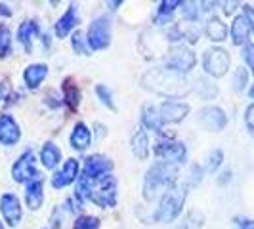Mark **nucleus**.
Instances as JSON below:
<instances>
[{
	"instance_id": "obj_1",
	"label": "nucleus",
	"mask_w": 254,
	"mask_h": 229,
	"mask_svg": "<svg viewBox=\"0 0 254 229\" xmlns=\"http://www.w3.org/2000/svg\"><path fill=\"white\" fill-rule=\"evenodd\" d=\"M141 84L155 94L168 96V98H182L191 90L186 76L176 71H170L166 67H157V69L147 71L141 78Z\"/></svg>"
},
{
	"instance_id": "obj_2",
	"label": "nucleus",
	"mask_w": 254,
	"mask_h": 229,
	"mask_svg": "<svg viewBox=\"0 0 254 229\" xmlns=\"http://www.w3.org/2000/svg\"><path fill=\"white\" fill-rule=\"evenodd\" d=\"M80 199L86 197L92 203H96L102 208L115 206L117 203V179L111 174H105L98 179H82L78 178V193Z\"/></svg>"
},
{
	"instance_id": "obj_3",
	"label": "nucleus",
	"mask_w": 254,
	"mask_h": 229,
	"mask_svg": "<svg viewBox=\"0 0 254 229\" xmlns=\"http://www.w3.org/2000/svg\"><path fill=\"white\" fill-rule=\"evenodd\" d=\"M178 178V168L176 165H168V163H157L153 165L143 179V197L147 201H153L163 189L172 187V183Z\"/></svg>"
},
{
	"instance_id": "obj_4",
	"label": "nucleus",
	"mask_w": 254,
	"mask_h": 229,
	"mask_svg": "<svg viewBox=\"0 0 254 229\" xmlns=\"http://www.w3.org/2000/svg\"><path fill=\"white\" fill-rule=\"evenodd\" d=\"M186 197H188V185H176V187L168 189L159 203L155 220L157 222H174L184 208Z\"/></svg>"
},
{
	"instance_id": "obj_5",
	"label": "nucleus",
	"mask_w": 254,
	"mask_h": 229,
	"mask_svg": "<svg viewBox=\"0 0 254 229\" xmlns=\"http://www.w3.org/2000/svg\"><path fill=\"white\" fill-rule=\"evenodd\" d=\"M165 63H166V69L184 75V73H190L191 69L195 67V54L190 48L176 46V48H172V50L166 54Z\"/></svg>"
},
{
	"instance_id": "obj_6",
	"label": "nucleus",
	"mask_w": 254,
	"mask_h": 229,
	"mask_svg": "<svg viewBox=\"0 0 254 229\" xmlns=\"http://www.w3.org/2000/svg\"><path fill=\"white\" fill-rule=\"evenodd\" d=\"M204 71L210 76H224L229 69V54L222 48H210L204 52L203 57Z\"/></svg>"
},
{
	"instance_id": "obj_7",
	"label": "nucleus",
	"mask_w": 254,
	"mask_h": 229,
	"mask_svg": "<svg viewBox=\"0 0 254 229\" xmlns=\"http://www.w3.org/2000/svg\"><path fill=\"white\" fill-rule=\"evenodd\" d=\"M88 44L92 50H103L111 42V23L107 17H98L88 29Z\"/></svg>"
},
{
	"instance_id": "obj_8",
	"label": "nucleus",
	"mask_w": 254,
	"mask_h": 229,
	"mask_svg": "<svg viewBox=\"0 0 254 229\" xmlns=\"http://www.w3.org/2000/svg\"><path fill=\"white\" fill-rule=\"evenodd\" d=\"M155 155L159 159H163L165 163H168V165H178V163L186 161L188 151H186L184 143H178V141H161L155 147Z\"/></svg>"
},
{
	"instance_id": "obj_9",
	"label": "nucleus",
	"mask_w": 254,
	"mask_h": 229,
	"mask_svg": "<svg viewBox=\"0 0 254 229\" xmlns=\"http://www.w3.org/2000/svg\"><path fill=\"white\" fill-rule=\"evenodd\" d=\"M111 168H113V163L109 159H105L102 155H92V157H88L84 161V170H82V176L80 178L92 181V179H98L102 178V176H105Z\"/></svg>"
},
{
	"instance_id": "obj_10",
	"label": "nucleus",
	"mask_w": 254,
	"mask_h": 229,
	"mask_svg": "<svg viewBox=\"0 0 254 229\" xmlns=\"http://www.w3.org/2000/svg\"><path fill=\"white\" fill-rule=\"evenodd\" d=\"M12 176L15 181H33L37 179V168H35V155L31 151L23 153L17 163L12 166Z\"/></svg>"
},
{
	"instance_id": "obj_11",
	"label": "nucleus",
	"mask_w": 254,
	"mask_h": 229,
	"mask_svg": "<svg viewBox=\"0 0 254 229\" xmlns=\"http://www.w3.org/2000/svg\"><path fill=\"white\" fill-rule=\"evenodd\" d=\"M0 210H2L4 220L8 222V226L15 228L21 222V204H19V199L15 195H12V193L2 195V199H0Z\"/></svg>"
},
{
	"instance_id": "obj_12",
	"label": "nucleus",
	"mask_w": 254,
	"mask_h": 229,
	"mask_svg": "<svg viewBox=\"0 0 254 229\" xmlns=\"http://www.w3.org/2000/svg\"><path fill=\"white\" fill-rule=\"evenodd\" d=\"M199 122L206 130L220 132V130L226 128L228 118H226V113L220 107H204V109H201V113H199Z\"/></svg>"
},
{
	"instance_id": "obj_13",
	"label": "nucleus",
	"mask_w": 254,
	"mask_h": 229,
	"mask_svg": "<svg viewBox=\"0 0 254 229\" xmlns=\"http://www.w3.org/2000/svg\"><path fill=\"white\" fill-rule=\"evenodd\" d=\"M163 122H180L182 118H186V114L190 113V105L182 102H174V100H168L161 105L159 109Z\"/></svg>"
},
{
	"instance_id": "obj_14",
	"label": "nucleus",
	"mask_w": 254,
	"mask_h": 229,
	"mask_svg": "<svg viewBox=\"0 0 254 229\" xmlns=\"http://www.w3.org/2000/svg\"><path fill=\"white\" fill-rule=\"evenodd\" d=\"M76 178H78V163H76L75 159H69V161H65L64 168L54 174L52 185H54L56 189H62V187L71 185Z\"/></svg>"
},
{
	"instance_id": "obj_15",
	"label": "nucleus",
	"mask_w": 254,
	"mask_h": 229,
	"mask_svg": "<svg viewBox=\"0 0 254 229\" xmlns=\"http://www.w3.org/2000/svg\"><path fill=\"white\" fill-rule=\"evenodd\" d=\"M21 138V130L17 126V122L13 120L10 114H2L0 116V143L2 145H13Z\"/></svg>"
},
{
	"instance_id": "obj_16",
	"label": "nucleus",
	"mask_w": 254,
	"mask_h": 229,
	"mask_svg": "<svg viewBox=\"0 0 254 229\" xmlns=\"http://www.w3.org/2000/svg\"><path fill=\"white\" fill-rule=\"evenodd\" d=\"M25 201L31 210H38V208L42 206V201H44V187H42V179L40 178L33 179V181L27 183Z\"/></svg>"
},
{
	"instance_id": "obj_17",
	"label": "nucleus",
	"mask_w": 254,
	"mask_h": 229,
	"mask_svg": "<svg viewBox=\"0 0 254 229\" xmlns=\"http://www.w3.org/2000/svg\"><path fill=\"white\" fill-rule=\"evenodd\" d=\"M78 23V8L75 4L69 6V10L60 17V21L56 23V35L60 38H64L69 35V31Z\"/></svg>"
},
{
	"instance_id": "obj_18",
	"label": "nucleus",
	"mask_w": 254,
	"mask_h": 229,
	"mask_svg": "<svg viewBox=\"0 0 254 229\" xmlns=\"http://www.w3.org/2000/svg\"><path fill=\"white\" fill-rule=\"evenodd\" d=\"M48 75V67L42 63H35V65H29L23 73V78H25V84L31 90H35L40 86V82L46 78Z\"/></svg>"
},
{
	"instance_id": "obj_19",
	"label": "nucleus",
	"mask_w": 254,
	"mask_h": 229,
	"mask_svg": "<svg viewBox=\"0 0 254 229\" xmlns=\"http://www.w3.org/2000/svg\"><path fill=\"white\" fill-rule=\"evenodd\" d=\"M249 33H251V25H249L247 17L245 15H237L233 19V25H231V40H233V44H237V46L247 44Z\"/></svg>"
},
{
	"instance_id": "obj_20",
	"label": "nucleus",
	"mask_w": 254,
	"mask_h": 229,
	"mask_svg": "<svg viewBox=\"0 0 254 229\" xmlns=\"http://www.w3.org/2000/svg\"><path fill=\"white\" fill-rule=\"evenodd\" d=\"M90 140H92V134L86 124L78 122L73 128V134H71V145L73 149H78V151H84L86 147L90 145Z\"/></svg>"
},
{
	"instance_id": "obj_21",
	"label": "nucleus",
	"mask_w": 254,
	"mask_h": 229,
	"mask_svg": "<svg viewBox=\"0 0 254 229\" xmlns=\"http://www.w3.org/2000/svg\"><path fill=\"white\" fill-rule=\"evenodd\" d=\"M141 120H143V126L151 128L155 132H163V118L161 113L153 107V105H143V111H141Z\"/></svg>"
},
{
	"instance_id": "obj_22",
	"label": "nucleus",
	"mask_w": 254,
	"mask_h": 229,
	"mask_svg": "<svg viewBox=\"0 0 254 229\" xmlns=\"http://www.w3.org/2000/svg\"><path fill=\"white\" fill-rule=\"evenodd\" d=\"M132 153L136 155L138 161H145L147 155H149V141L143 130H138L134 136H132Z\"/></svg>"
},
{
	"instance_id": "obj_23",
	"label": "nucleus",
	"mask_w": 254,
	"mask_h": 229,
	"mask_svg": "<svg viewBox=\"0 0 254 229\" xmlns=\"http://www.w3.org/2000/svg\"><path fill=\"white\" fill-rule=\"evenodd\" d=\"M206 35H208V38L212 42H222V40H226V37H228V27L224 25L218 17H212L206 23Z\"/></svg>"
},
{
	"instance_id": "obj_24",
	"label": "nucleus",
	"mask_w": 254,
	"mask_h": 229,
	"mask_svg": "<svg viewBox=\"0 0 254 229\" xmlns=\"http://www.w3.org/2000/svg\"><path fill=\"white\" fill-rule=\"evenodd\" d=\"M37 31H38V25L33 19L31 21H23L19 25V29H17V38H19V42L27 48V52L31 50V40L37 35Z\"/></svg>"
},
{
	"instance_id": "obj_25",
	"label": "nucleus",
	"mask_w": 254,
	"mask_h": 229,
	"mask_svg": "<svg viewBox=\"0 0 254 229\" xmlns=\"http://www.w3.org/2000/svg\"><path fill=\"white\" fill-rule=\"evenodd\" d=\"M60 159H62V153H60V149H58L54 143H46V145L42 147V151H40V161H42L44 168H54V166L60 163Z\"/></svg>"
},
{
	"instance_id": "obj_26",
	"label": "nucleus",
	"mask_w": 254,
	"mask_h": 229,
	"mask_svg": "<svg viewBox=\"0 0 254 229\" xmlns=\"http://www.w3.org/2000/svg\"><path fill=\"white\" fill-rule=\"evenodd\" d=\"M64 98L65 102H67V105H69V109H76L78 107V88H76L75 84H73V80L71 78H67L64 82Z\"/></svg>"
},
{
	"instance_id": "obj_27",
	"label": "nucleus",
	"mask_w": 254,
	"mask_h": 229,
	"mask_svg": "<svg viewBox=\"0 0 254 229\" xmlns=\"http://www.w3.org/2000/svg\"><path fill=\"white\" fill-rule=\"evenodd\" d=\"M12 84L6 75H0V111L12 103Z\"/></svg>"
},
{
	"instance_id": "obj_28",
	"label": "nucleus",
	"mask_w": 254,
	"mask_h": 229,
	"mask_svg": "<svg viewBox=\"0 0 254 229\" xmlns=\"http://www.w3.org/2000/svg\"><path fill=\"white\" fill-rule=\"evenodd\" d=\"M12 46V33L6 25H0V57H4Z\"/></svg>"
},
{
	"instance_id": "obj_29",
	"label": "nucleus",
	"mask_w": 254,
	"mask_h": 229,
	"mask_svg": "<svg viewBox=\"0 0 254 229\" xmlns=\"http://www.w3.org/2000/svg\"><path fill=\"white\" fill-rule=\"evenodd\" d=\"M182 6V2L178 0H168V2H161V8H159V17H157V21H163V19H168L172 12Z\"/></svg>"
},
{
	"instance_id": "obj_30",
	"label": "nucleus",
	"mask_w": 254,
	"mask_h": 229,
	"mask_svg": "<svg viewBox=\"0 0 254 229\" xmlns=\"http://www.w3.org/2000/svg\"><path fill=\"white\" fill-rule=\"evenodd\" d=\"M100 228V220L92 216H80L75 220L73 229H98Z\"/></svg>"
},
{
	"instance_id": "obj_31",
	"label": "nucleus",
	"mask_w": 254,
	"mask_h": 229,
	"mask_svg": "<svg viewBox=\"0 0 254 229\" xmlns=\"http://www.w3.org/2000/svg\"><path fill=\"white\" fill-rule=\"evenodd\" d=\"M247 82H249V71L243 69V67L235 69V73H233V88L237 92H241L247 86Z\"/></svg>"
},
{
	"instance_id": "obj_32",
	"label": "nucleus",
	"mask_w": 254,
	"mask_h": 229,
	"mask_svg": "<svg viewBox=\"0 0 254 229\" xmlns=\"http://www.w3.org/2000/svg\"><path fill=\"white\" fill-rule=\"evenodd\" d=\"M222 161H224V153L216 149V151H212V155L208 157V163H206V170L208 172H216V168L222 165Z\"/></svg>"
},
{
	"instance_id": "obj_33",
	"label": "nucleus",
	"mask_w": 254,
	"mask_h": 229,
	"mask_svg": "<svg viewBox=\"0 0 254 229\" xmlns=\"http://www.w3.org/2000/svg\"><path fill=\"white\" fill-rule=\"evenodd\" d=\"M243 59H245V63L249 65V69L254 71V44L251 42H247L245 46H243Z\"/></svg>"
},
{
	"instance_id": "obj_34",
	"label": "nucleus",
	"mask_w": 254,
	"mask_h": 229,
	"mask_svg": "<svg viewBox=\"0 0 254 229\" xmlns=\"http://www.w3.org/2000/svg\"><path fill=\"white\" fill-rule=\"evenodd\" d=\"M71 44H73V50L76 54H80V56H86V46H84V37H82V33H78L76 31L75 35H73V40H71Z\"/></svg>"
},
{
	"instance_id": "obj_35",
	"label": "nucleus",
	"mask_w": 254,
	"mask_h": 229,
	"mask_svg": "<svg viewBox=\"0 0 254 229\" xmlns=\"http://www.w3.org/2000/svg\"><path fill=\"white\" fill-rule=\"evenodd\" d=\"M184 17L186 19H197L199 17V10H197V2H184Z\"/></svg>"
},
{
	"instance_id": "obj_36",
	"label": "nucleus",
	"mask_w": 254,
	"mask_h": 229,
	"mask_svg": "<svg viewBox=\"0 0 254 229\" xmlns=\"http://www.w3.org/2000/svg\"><path fill=\"white\" fill-rule=\"evenodd\" d=\"M96 92H98V96H100V100H102V102L105 103V105H107L109 109H115L113 102H111V92H109V90L105 88V86H102V84H100V86L96 88Z\"/></svg>"
},
{
	"instance_id": "obj_37",
	"label": "nucleus",
	"mask_w": 254,
	"mask_h": 229,
	"mask_svg": "<svg viewBox=\"0 0 254 229\" xmlns=\"http://www.w3.org/2000/svg\"><path fill=\"white\" fill-rule=\"evenodd\" d=\"M245 124H247V128H249L251 132H254V103L247 107V113H245Z\"/></svg>"
},
{
	"instance_id": "obj_38",
	"label": "nucleus",
	"mask_w": 254,
	"mask_h": 229,
	"mask_svg": "<svg viewBox=\"0 0 254 229\" xmlns=\"http://www.w3.org/2000/svg\"><path fill=\"white\" fill-rule=\"evenodd\" d=\"M193 218H195V212H193V214H191V216L188 218V220H186L182 226H178V228H174V229H199L201 222H195Z\"/></svg>"
},
{
	"instance_id": "obj_39",
	"label": "nucleus",
	"mask_w": 254,
	"mask_h": 229,
	"mask_svg": "<svg viewBox=\"0 0 254 229\" xmlns=\"http://www.w3.org/2000/svg\"><path fill=\"white\" fill-rule=\"evenodd\" d=\"M233 229H254V222L253 220H235L233 224Z\"/></svg>"
},
{
	"instance_id": "obj_40",
	"label": "nucleus",
	"mask_w": 254,
	"mask_h": 229,
	"mask_svg": "<svg viewBox=\"0 0 254 229\" xmlns=\"http://www.w3.org/2000/svg\"><path fill=\"white\" fill-rule=\"evenodd\" d=\"M243 12H245L243 15L247 17V21H249L251 29L254 31V8H253V6H245V8H243Z\"/></svg>"
},
{
	"instance_id": "obj_41",
	"label": "nucleus",
	"mask_w": 254,
	"mask_h": 229,
	"mask_svg": "<svg viewBox=\"0 0 254 229\" xmlns=\"http://www.w3.org/2000/svg\"><path fill=\"white\" fill-rule=\"evenodd\" d=\"M0 13H2V15H12V10H8L6 4H0Z\"/></svg>"
},
{
	"instance_id": "obj_42",
	"label": "nucleus",
	"mask_w": 254,
	"mask_h": 229,
	"mask_svg": "<svg viewBox=\"0 0 254 229\" xmlns=\"http://www.w3.org/2000/svg\"><path fill=\"white\" fill-rule=\"evenodd\" d=\"M222 176H224V178H220V183H226V181H229V176H231V172H224Z\"/></svg>"
},
{
	"instance_id": "obj_43",
	"label": "nucleus",
	"mask_w": 254,
	"mask_h": 229,
	"mask_svg": "<svg viewBox=\"0 0 254 229\" xmlns=\"http://www.w3.org/2000/svg\"><path fill=\"white\" fill-rule=\"evenodd\" d=\"M249 96H251V98L254 100V84H253V88H251V92H249Z\"/></svg>"
},
{
	"instance_id": "obj_44",
	"label": "nucleus",
	"mask_w": 254,
	"mask_h": 229,
	"mask_svg": "<svg viewBox=\"0 0 254 229\" xmlns=\"http://www.w3.org/2000/svg\"><path fill=\"white\" fill-rule=\"evenodd\" d=\"M0 229H4V226H2V222H0Z\"/></svg>"
}]
</instances>
